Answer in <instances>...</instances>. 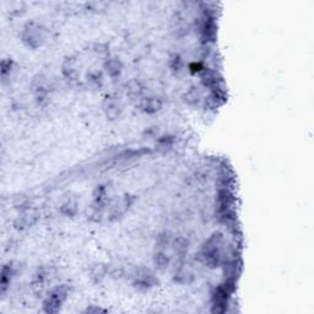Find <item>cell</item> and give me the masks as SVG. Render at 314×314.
Returning a JSON list of instances; mask_svg holds the SVG:
<instances>
[{"instance_id":"1","label":"cell","mask_w":314,"mask_h":314,"mask_svg":"<svg viewBox=\"0 0 314 314\" xmlns=\"http://www.w3.org/2000/svg\"><path fill=\"white\" fill-rule=\"evenodd\" d=\"M66 296V291L64 290V287L57 288L48 298V302H47V307H48V312H56L58 310V307L60 306V303L63 302L64 298Z\"/></svg>"}]
</instances>
